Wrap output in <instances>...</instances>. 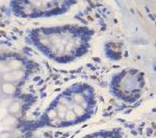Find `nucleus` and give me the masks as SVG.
Wrapping results in <instances>:
<instances>
[{"mask_svg": "<svg viewBox=\"0 0 156 138\" xmlns=\"http://www.w3.org/2000/svg\"><path fill=\"white\" fill-rule=\"evenodd\" d=\"M21 109H22V106L19 102H12L9 106V108H7V111H9V113L11 114L12 116H15V115L20 113Z\"/></svg>", "mask_w": 156, "mask_h": 138, "instance_id": "3", "label": "nucleus"}, {"mask_svg": "<svg viewBox=\"0 0 156 138\" xmlns=\"http://www.w3.org/2000/svg\"><path fill=\"white\" fill-rule=\"evenodd\" d=\"M0 96H1V91H0Z\"/></svg>", "mask_w": 156, "mask_h": 138, "instance_id": "9", "label": "nucleus"}, {"mask_svg": "<svg viewBox=\"0 0 156 138\" xmlns=\"http://www.w3.org/2000/svg\"><path fill=\"white\" fill-rule=\"evenodd\" d=\"M0 80H1V75H0Z\"/></svg>", "mask_w": 156, "mask_h": 138, "instance_id": "8", "label": "nucleus"}, {"mask_svg": "<svg viewBox=\"0 0 156 138\" xmlns=\"http://www.w3.org/2000/svg\"><path fill=\"white\" fill-rule=\"evenodd\" d=\"M76 117H77V115L75 114V112L73 111L72 109H69L67 111V114H66V117H65V119H66L67 122H74Z\"/></svg>", "mask_w": 156, "mask_h": 138, "instance_id": "5", "label": "nucleus"}, {"mask_svg": "<svg viewBox=\"0 0 156 138\" xmlns=\"http://www.w3.org/2000/svg\"><path fill=\"white\" fill-rule=\"evenodd\" d=\"M0 87H1V83H0Z\"/></svg>", "mask_w": 156, "mask_h": 138, "instance_id": "10", "label": "nucleus"}, {"mask_svg": "<svg viewBox=\"0 0 156 138\" xmlns=\"http://www.w3.org/2000/svg\"><path fill=\"white\" fill-rule=\"evenodd\" d=\"M0 91L4 96H12L17 91V85L15 83H4V82H2L1 87H0Z\"/></svg>", "mask_w": 156, "mask_h": 138, "instance_id": "2", "label": "nucleus"}, {"mask_svg": "<svg viewBox=\"0 0 156 138\" xmlns=\"http://www.w3.org/2000/svg\"><path fill=\"white\" fill-rule=\"evenodd\" d=\"M14 137V133L11 131H3L0 133V138H12Z\"/></svg>", "mask_w": 156, "mask_h": 138, "instance_id": "7", "label": "nucleus"}, {"mask_svg": "<svg viewBox=\"0 0 156 138\" xmlns=\"http://www.w3.org/2000/svg\"><path fill=\"white\" fill-rule=\"evenodd\" d=\"M25 77V72L23 70H17V71H9L6 74L1 76V81L4 83H15L21 81Z\"/></svg>", "mask_w": 156, "mask_h": 138, "instance_id": "1", "label": "nucleus"}, {"mask_svg": "<svg viewBox=\"0 0 156 138\" xmlns=\"http://www.w3.org/2000/svg\"><path fill=\"white\" fill-rule=\"evenodd\" d=\"M11 71V69H9V64H5V62H0V75H4L6 74V73H9Z\"/></svg>", "mask_w": 156, "mask_h": 138, "instance_id": "6", "label": "nucleus"}, {"mask_svg": "<svg viewBox=\"0 0 156 138\" xmlns=\"http://www.w3.org/2000/svg\"><path fill=\"white\" fill-rule=\"evenodd\" d=\"M7 64H9L11 71H17V70H21V67H22V64L19 61V60H17V59L11 60L9 62H7Z\"/></svg>", "mask_w": 156, "mask_h": 138, "instance_id": "4", "label": "nucleus"}]
</instances>
